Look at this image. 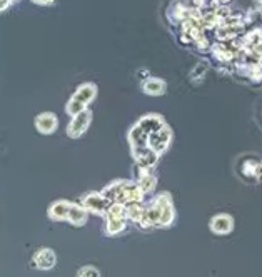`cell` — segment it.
<instances>
[{
  "label": "cell",
  "mask_w": 262,
  "mask_h": 277,
  "mask_svg": "<svg viewBox=\"0 0 262 277\" xmlns=\"http://www.w3.org/2000/svg\"><path fill=\"white\" fill-rule=\"evenodd\" d=\"M209 227L214 234H219V235L231 234L234 229V219L229 214H217L211 219Z\"/></svg>",
  "instance_id": "9c48e42d"
},
{
  "label": "cell",
  "mask_w": 262,
  "mask_h": 277,
  "mask_svg": "<svg viewBox=\"0 0 262 277\" xmlns=\"http://www.w3.org/2000/svg\"><path fill=\"white\" fill-rule=\"evenodd\" d=\"M112 202L105 197L102 192H89L87 195H84L82 199V206L87 209L89 212H93L97 215H105L107 209Z\"/></svg>",
  "instance_id": "5b68a950"
},
{
  "label": "cell",
  "mask_w": 262,
  "mask_h": 277,
  "mask_svg": "<svg viewBox=\"0 0 262 277\" xmlns=\"http://www.w3.org/2000/svg\"><path fill=\"white\" fill-rule=\"evenodd\" d=\"M96 97H97V87L93 84H82L76 90V94L70 97L69 102H67L65 112L69 114L70 117L77 116L79 112L85 110L87 105H89Z\"/></svg>",
  "instance_id": "6da1fadb"
},
{
  "label": "cell",
  "mask_w": 262,
  "mask_h": 277,
  "mask_svg": "<svg viewBox=\"0 0 262 277\" xmlns=\"http://www.w3.org/2000/svg\"><path fill=\"white\" fill-rule=\"evenodd\" d=\"M212 52H214V57L220 60V62H227V60L232 59V52L227 49L226 45H216L212 49Z\"/></svg>",
  "instance_id": "9a60e30c"
},
{
  "label": "cell",
  "mask_w": 262,
  "mask_h": 277,
  "mask_svg": "<svg viewBox=\"0 0 262 277\" xmlns=\"http://www.w3.org/2000/svg\"><path fill=\"white\" fill-rule=\"evenodd\" d=\"M33 4H39V5H50V4H53L55 0H32Z\"/></svg>",
  "instance_id": "d6986e66"
},
{
  "label": "cell",
  "mask_w": 262,
  "mask_h": 277,
  "mask_svg": "<svg viewBox=\"0 0 262 277\" xmlns=\"http://www.w3.org/2000/svg\"><path fill=\"white\" fill-rule=\"evenodd\" d=\"M160 202V227H169L174 219H176V209H174L172 199L169 194H160L157 195Z\"/></svg>",
  "instance_id": "52a82bcc"
},
{
  "label": "cell",
  "mask_w": 262,
  "mask_h": 277,
  "mask_svg": "<svg viewBox=\"0 0 262 277\" xmlns=\"http://www.w3.org/2000/svg\"><path fill=\"white\" fill-rule=\"evenodd\" d=\"M256 180L262 182V162L257 164V169H256Z\"/></svg>",
  "instance_id": "ac0fdd59"
},
{
  "label": "cell",
  "mask_w": 262,
  "mask_h": 277,
  "mask_svg": "<svg viewBox=\"0 0 262 277\" xmlns=\"http://www.w3.org/2000/svg\"><path fill=\"white\" fill-rule=\"evenodd\" d=\"M137 184L144 191V194H151V192H154V189L157 186V177L149 172H144V174H140V179Z\"/></svg>",
  "instance_id": "4fadbf2b"
},
{
  "label": "cell",
  "mask_w": 262,
  "mask_h": 277,
  "mask_svg": "<svg viewBox=\"0 0 262 277\" xmlns=\"http://www.w3.org/2000/svg\"><path fill=\"white\" fill-rule=\"evenodd\" d=\"M90 120H92V112L90 110H82L79 112L77 116H73L69 127H67V136H69L70 139H79L82 137L85 131L89 129L90 125Z\"/></svg>",
  "instance_id": "277c9868"
},
{
  "label": "cell",
  "mask_w": 262,
  "mask_h": 277,
  "mask_svg": "<svg viewBox=\"0 0 262 277\" xmlns=\"http://www.w3.org/2000/svg\"><path fill=\"white\" fill-rule=\"evenodd\" d=\"M220 4H227V2H231V0H219Z\"/></svg>",
  "instance_id": "44dd1931"
},
{
  "label": "cell",
  "mask_w": 262,
  "mask_h": 277,
  "mask_svg": "<svg viewBox=\"0 0 262 277\" xmlns=\"http://www.w3.org/2000/svg\"><path fill=\"white\" fill-rule=\"evenodd\" d=\"M107 217V234L109 235H117L125 229V220L127 217V206L122 202H112L105 212Z\"/></svg>",
  "instance_id": "7a4b0ae2"
},
{
  "label": "cell",
  "mask_w": 262,
  "mask_h": 277,
  "mask_svg": "<svg viewBox=\"0 0 262 277\" xmlns=\"http://www.w3.org/2000/svg\"><path fill=\"white\" fill-rule=\"evenodd\" d=\"M72 202L69 200H57L49 207V217L52 220H67L69 217V209Z\"/></svg>",
  "instance_id": "8fae6325"
},
{
  "label": "cell",
  "mask_w": 262,
  "mask_h": 277,
  "mask_svg": "<svg viewBox=\"0 0 262 277\" xmlns=\"http://www.w3.org/2000/svg\"><path fill=\"white\" fill-rule=\"evenodd\" d=\"M87 217H89V211L82 206V204H70V209H69V217H67V220L70 222L72 226H84L87 222Z\"/></svg>",
  "instance_id": "30bf717a"
},
{
  "label": "cell",
  "mask_w": 262,
  "mask_h": 277,
  "mask_svg": "<svg viewBox=\"0 0 262 277\" xmlns=\"http://www.w3.org/2000/svg\"><path fill=\"white\" fill-rule=\"evenodd\" d=\"M80 277H85V275H90V277H97V275H100V272L97 271L96 267L93 266H85V267H82L80 271L77 272Z\"/></svg>",
  "instance_id": "2e32d148"
},
{
  "label": "cell",
  "mask_w": 262,
  "mask_h": 277,
  "mask_svg": "<svg viewBox=\"0 0 262 277\" xmlns=\"http://www.w3.org/2000/svg\"><path fill=\"white\" fill-rule=\"evenodd\" d=\"M12 2H13V0H12Z\"/></svg>",
  "instance_id": "7402d4cb"
},
{
  "label": "cell",
  "mask_w": 262,
  "mask_h": 277,
  "mask_svg": "<svg viewBox=\"0 0 262 277\" xmlns=\"http://www.w3.org/2000/svg\"><path fill=\"white\" fill-rule=\"evenodd\" d=\"M12 0H0V12H4L9 9V5H10Z\"/></svg>",
  "instance_id": "e0dca14e"
},
{
  "label": "cell",
  "mask_w": 262,
  "mask_h": 277,
  "mask_svg": "<svg viewBox=\"0 0 262 277\" xmlns=\"http://www.w3.org/2000/svg\"><path fill=\"white\" fill-rule=\"evenodd\" d=\"M167 85L162 79H145L142 82V90L147 94V96H152V97H157V96H162V94L165 92Z\"/></svg>",
  "instance_id": "7c38bea8"
},
{
  "label": "cell",
  "mask_w": 262,
  "mask_h": 277,
  "mask_svg": "<svg viewBox=\"0 0 262 277\" xmlns=\"http://www.w3.org/2000/svg\"><path fill=\"white\" fill-rule=\"evenodd\" d=\"M171 142H172V131H171V127L165 124L160 125L159 129H156L149 136V147L154 152H157L159 155L169 149Z\"/></svg>",
  "instance_id": "3957f363"
},
{
  "label": "cell",
  "mask_w": 262,
  "mask_h": 277,
  "mask_svg": "<svg viewBox=\"0 0 262 277\" xmlns=\"http://www.w3.org/2000/svg\"><path fill=\"white\" fill-rule=\"evenodd\" d=\"M32 264L35 269H40V271H49V269L55 267L57 264V255L55 252L49 247L39 249V251L33 254L32 257Z\"/></svg>",
  "instance_id": "8992f818"
},
{
  "label": "cell",
  "mask_w": 262,
  "mask_h": 277,
  "mask_svg": "<svg viewBox=\"0 0 262 277\" xmlns=\"http://www.w3.org/2000/svg\"><path fill=\"white\" fill-rule=\"evenodd\" d=\"M142 214H144L142 202H132V204H127V217L130 220L139 222L142 219Z\"/></svg>",
  "instance_id": "5bb4252c"
},
{
  "label": "cell",
  "mask_w": 262,
  "mask_h": 277,
  "mask_svg": "<svg viewBox=\"0 0 262 277\" xmlns=\"http://www.w3.org/2000/svg\"><path fill=\"white\" fill-rule=\"evenodd\" d=\"M35 127L40 134H44V136H50L52 132L57 131L59 119H57L55 114H52V112L39 114V116L35 117Z\"/></svg>",
  "instance_id": "ba28073f"
},
{
  "label": "cell",
  "mask_w": 262,
  "mask_h": 277,
  "mask_svg": "<svg viewBox=\"0 0 262 277\" xmlns=\"http://www.w3.org/2000/svg\"><path fill=\"white\" fill-rule=\"evenodd\" d=\"M204 2H205V0H194V4H196L197 7H200V5H204Z\"/></svg>",
  "instance_id": "ffe728a7"
}]
</instances>
